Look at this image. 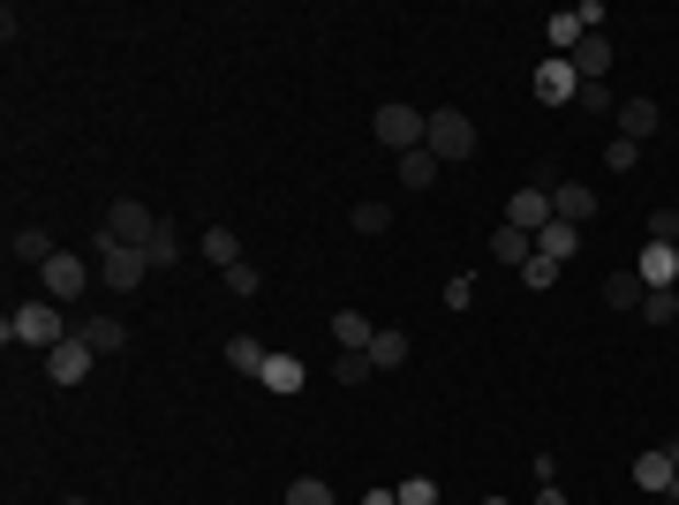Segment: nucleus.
Wrapping results in <instances>:
<instances>
[{
    "label": "nucleus",
    "instance_id": "39448f33",
    "mask_svg": "<svg viewBox=\"0 0 679 505\" xmlns=\"http://www.w3.org/2000/svg\"><path fill=\"white\" fill-rule=\"evenodd\" d=\"M378 144L401 159V151H423V136H430V114H415V106H378Z\"/></svg>",
    "mask_w": 679,
    "mask_h": 505
},
{
    "label": "nucleus",
    "instance_id": "f8f14e48",
    "mask_svg": "<svg viewBox=\"0 0 679 505\" xmlns=\"http://www.w3.org/2000/svg\"><path fill=\"white\" fill-rule=\"evenodd\" d=\"M634 272H642V287H679V250L672 242H642Z\"/></svg>",
    "mask_w": 679,
    "mask_h": 505
},
{
    "label": "nucleus",
    "instance_id": "a18cd8bd",
    "mask_svg": "<svg viewBox=\"0 0 679 505\" xmlns=\"http://www.w3.org/2000/svg\"><path fill=\"white\" fill-rule=\"evenodd\" d=\"M483 505H506V498H483Z\"/></svg>",
    "mask_w": 679,
    "mask_h": 505
},
{
    "label": "nucleus",
    "instance_id": "c9c22d12",
    "mask_svg": "<svg viewBox=\"0 0 679 505\" xmlns=\"http://www.w3.org/2000/svg\"><path fill=\"white\" fill-rule=\"evenodd\" d=\"M393 498H401V505H438V483H430V475H407Z\"/></svg>",
    "mask_w": 679,
    "mask_h": 505
},
{
    "label": "nucleus",
    "instance_id": "2f4dec72",
    "mask_svg": "<svg viewBox=\"0 0 679 505\" xmlns=\"http://www.w3.org/2000/svg\"><path fill=\"white\" fill-rule=\"evenodd\" d=\"M679 317V287H649V302H642V324H672Z\"/></svg>",
    "mask_w": 679,
    "mask_h": 505
},
{
    "label": "nucleus",
    "instance_id": "7ed1b4c3",
    "mask_svg": "<svg viewBox=\"0 0 679 505\" xmlns=\"http://www.w3.org/2000/svg\"><path fill=\"white\" fill-rule=\"evenodd\" d=\"M91 256H99V279H106L114 295H136V287L151 279V256L122 250V242H106V234H91Z\"/></svg>",
    "mask_w": 679,
    "mask_h": 505
},
{
    "label": "nucleus",
    "instance_id": "37998d69",
    "mask_svg": "<svg viewBox=\"0 0 679 505\" xmlns=\"http://www.w3.org/2000/svg\"><path fill=\"white\" fill-rule=\"evenodd\" d=\"M665 452H672V468H679V438H672V445H665Z\"/></svg>",
    "mask_w": 679,
    "mask_h": 505
},
{
    "label": "nucleus",
    "instance_id": "a19ab883",
    "mask_svg": "<svg viewBox=\"0 0 679 505\" xmlns=\"http://www.w3.org/2000/svg\"><path fill=\"white\" fill-rule=\"evenodd\" d=\"M362 505H401V498H393V491H370V498H362Z\"/></svg>",
    "mask_w": 679,
    "mask_h": 505
},
{
    "label": "nucleus",
    "instance_id": "79ce46f5",
    "mask_svg": "<svg viewBox=\"0 0 679 505\" xmlns=\"http://www.w3.org/2000/svg\"><path fill=\"white\" fill-rule=\"evenodd\" d=\"M665 498H672V505H679V475H672V491H665Z\"/></svg>",
    "mask_w": 679,
    "mask_h": 505
},
{
    "label": "nucleus",
    "instance_id": "b1692460",
    "mask_svg": "<svg viewBox=\"0 0 679 505\" xmlns=\"http://www.w3.org/2000/svg\"><path fill=\"white\" fill-rule=\"evenodd\" d=\"M574 250H582V227H566V219H551L537 234V256H551V264H566Z\"/></svg>",
    "mask_w": 679,
    "mask_h": 505
},
{
    "label": "nucleus",
    "instance_id": "a878e982",
    "mask_svg": "<svg viewBox=\"0 0 679 505\" xmlns=\"http://www.w3.org/2000/svg\"><path fill=\"white\" fill-rule=\"evenodd\" d=\"M151 272H166V264H182V227H174V219H159V234H151Z\"/></svg>",
    "mask_w": 679,
    "mask_h": 505
},
{
    "label": "nucleus",
    "instance_id": "4468645a",
    "mask_svg": "<svg viewBox=\"0 0 679 505\" xmlns=\"http://www.w3.org/2000/svg\"><path fill=\"white\" fill-rule=\"evenodd\" d=\"M657 122H665V106H657V99H619V136H626V144L657 136Z\"/></svg>",
    "mask_w": 679,
    "mask_h": 505
},
{
    "label": "nucleus",
    "instance_id": "1a4fd4ad",
    "mask_svg": "<svg viewBox=\"0 0 679 505\" xmlns=\"http://www.w3.org/2000/svg\"><path fill=\"white\" fill-rule=\"evenodd\" d=\"M91 363H99V355H91V340H83V332H68L61 347L46 355V378H54V385H83V378H91Z\"/></svg>",
    "mask_w": 679,
    "mask_h": 505
},
{
    "label": "nucleus",
    "instance_id": "cd10ccee",
    "mask_svg": "<svg viewBox=\"0 0 679 505\" xmlns=\"http://www.w3.org/2000/svg\"><path fill=\"white\" fill-rule=\"evenodd\" d=\"M219 279H227V295H242V302H257V295H265V272H257V264H227Z\"/></svg>",
    "mask_w": 679,
    "mask_h": 505
},
{
    "label": "nucleus",
    "instance_id": "ddd939ff",
    "mask_svg": "<svg viewBox=\"0 0 679 505\" xmlns=\"http://www.w3.org/2000/svg\"><path fill=\"white\" fill-rule=\"evenodd\" d=\"M272 392V400H295V392H302V385H310V363H302V355H272L265 363V378H257Z\"/></svg>",
    "mask_w": 679,
    "mask_h": 505
},
{
    "label": "nucleus",
    "instance_id": "58836bf2",
    "mask_svg": "<svg viewBox=\"0 0 679 505\" xmlns=\"http://www.w3.org/2000/svg\"><path fill=\"white\" fill-rule=\"evenodd\" d=\"M574 15H582V31H605V23H611V8H605V0H582Z\"/></svg>",
    "mask_w": 679,
    "mask_h": 505
},
{
    "label": "nucleus",
    "instance_id": "f257e3e1",
    "mask_svg": "<svg viewBox=\"0 0 679 505\" xmlns=\"http://www.w3.org/2000/svg\"><path fill=\"white\" fill-rule=\"evenodd\" d=\"M68 340V324H61V302H23V310L0 324V347H61Z\"/></svg>",
    "mask_w": 679,
    "mask_h": 505
},
{
    "label": "nucleus",
    "instance_id": "f3484780",
    "mask_svg": "<svg viewBox=\"0 0 679 505\" xmlns=\"http://www.w3.org/2000/svg\"><path fill=\"white\" fill-rule=\"evenodd\" d=\"M672 452H665V445H649V452H642V460H634V491H657V498H665V491H672Z\"/></svg>",
    "mask_w": 679,
    "mask_h": 505
},
{
    "label": "nucleus",
    "instance_id": "c756f323",
    "mask_svg": "<svg viewBox=\"0 0 679 505\" xmlns=\"http://www.w3.org/2000/svg\"><path fill=\"white\" fill-rule=\"evenodd\" d=\"M287 505H333V483L325 475H295L287 483Z\"/></svg>",
    "mask_w": 679,
    "mask_h": 505
},
{
    "label": "nucleus",
    "instance_id": "6e6552de",
    "mask_svg": "<svg viewBox=\"0 0 679 505\" xmlns=\"http://www.w3.org/2000/svg\"><path fill=\"white\" fill-rule=\"evenodd\" d=\"M529 83H537L543 106H574V99H582V76H574V61H566V54H551V61H543Z\"/></svg>",
    "mask_w": 679,
    "mask_h": 505
},
{
    "label": "nucleus",
    "instance_id": "ea45409f",
    "mask_svg": "<svg viewBox=\"0 0 679 505\" xmlns=\"http://www.w3.org/2000/svg\"><path fill=\"white\" fill-rule=\"evenodd\" d=\"M537 505H566V491L559 483H537Z\"/></svg>",
    "mask_w": 679,
    "mask_h": 505
},
{
    "label": "nucleus",
    "instance_id": "a211bd4d",
    "mask_svg": "<svg viewBox=\"0 0 679 505\" xmlns=\"http://www.w3.org/2000/svg\"><path fill=\"white\" fill-rule=\"evenodd\" d=\"M333 340H340V355H362V347L378 340V324L362 310H333Z\"/></svg>",
    "mask_w": 679,
    "mask_h": 505
},
{
    "label": "nucleus",
    "instance_id": "473e14b6",
    "mask_svg": "<svg viewBox=\"0 0 679 505\" xmlns=\"http://www.w3.org/2000/svg\"><path fill=\"white\" fill-rule=\"evenodd\" d=\"M642 234H649V242H672V250H679V211H672V204H657V211L642 219Z\"/></svg>",
    "mask_w": 679,
    "mask_h": 505
},
{
    "label": "nucleus",
    "instance_id": "dca6fc26",
    "mask_svg": "<svg viewBox=\"0 0 679 505\" xmlns=\"http://www.w3.org/2000/svg\"><path fill=\"white\" fill-rule=\"evenodd\" d=\"M76 332L91 340V355H129V324L122 317H83Z\"/></svg>",
    "mask_w": 679,
    "mask_h": 505
},
{
    "label": "nucleus",
    "instance_id": "c03bdc74",
    "mask_svg": "<svg viewBox=\"0 0 679 505\" xmlns=\"http://www.w3.org/2000/svg\"><path fill=\"white\" fill-rule=\"evenodd\" d=\"M61 505H91V498H61Z\"/></svg>",
    "mask_w": 679,
    "mask_h": 505
},
{
    "label": "nucleus",
    "instance_id": "423d86ee",
    "mask_svg": "<svg viewBox=\"0 0 679 505\" xmlns=\"http://www.w3.org/2000/svg\"><path fill=\"white\" fill-rule=\"evenodd\" d=\"M38 279H46V302H76V295L91 287V264H76L68 250H54L46 264H38Z\"/></svg>",
    "mask_w": 679,
    "mask_h": 505
},
{
    "label": "nucleus",
    "instance_id": "bb28decb",
    "mask_svg": "<svg viewBox=\"0 0 679 505\" xmlns=\"http://www.w3.org/2000/svg\"><path fill=\"white\" fill-rule=\"evenodd\" d=\"M543 31H551V54H574V46H582V38H589V31H582V15H574V8H566V15H551V23H543Z\"/></svg>",
    "mask_w": 679,
    "mask_h": 505
},
{
    "label": "nucleus",
    "instance_id": "9b49d317",
    "mask_svg": "<svg viewBox=\"0 0 679 505\" xmlns=\"http://www.w3.org/2000/svg\"><path fill=\"white\" fill-rule=\"evenodd\" d=\"M551 219L589 227V219H597V190H589V182H559V190H551Z\"/></svg>",
    "mask_w": 679,
    "mask_h": 505
},
{
    "label": "nucleus",
    "instance_id": "aec40b11",
    "mask_svg": "<svg viewBox=\"0 0 679 505\" xmlns=\"http://www.w3.org/2000/svg\"><path fill=\"white\" fill-rule=\"evenodd\" d=\"M393 174H401V190H430L438 182V151H401Z\"/></svg>",
    "mask_w": 679,
    "mask_h": 505
},
{
    "label": "nucleus",
    "instance_id": "20e7f679",
    "mask_svg": "<svg viewBox=\"0 0 679 505\" xmlns=\"http://www.w3.org/2000/svg\"><path fill=\"white\" fill-rule=\"evenodd\" d=\"M99 234H106V242H122V250H151V234H159V211H151V204H136V196H122V204H106Z\"/></svg>",
    "mask_w": 679,
    "mask_h": 505
},
{
    "label": "nucleus",
    "instance_id": "2eb2a0df",
    "mask_svg": "<svg viewBox=\"0 0 679 505\" xmlns=\"http://www.w3.org/2000/svg\"><path fill=\"white\" fill-rule=\"evenodd\" d=\"M605 302H611L619 317H642V302H649V287H642V272H626V264H619V272L605 279Z\"/></svg>",
    "mask_w": 679,
    "mask_h": 505
},
{
    "label": "nucleus",
    "instance_id": "9d476101",
    "mask_svg": "<svg viewBox=\"0 0 679 505\" xmlns=\"http://www.w3.org/2000/svg\"><path fill=\"white\" fill-rule=\"evenodd\" d=\"M506 227H521V234H543V227H551V190L521 182V190L506 196Z\"/></svg>",
    "mask_w": 679,
    "mask_h": 505
},
{
    "label": "nucleus",
    "instance_id": "412c9836",
    "mask_svg": "<svg viewBox=\"0 0 679 505\" xmlns=\"http://www.w3.org/2000/svg\"><path fill=\"white\" fill-rule=\"evenodd\" d=\"M8 256H15V264H46V256H54V234H46V227H15V234H8Z\"/></svg>",
    "mask_w": 679,
    "mask_h": 505
},
{
    "label": "nucleus",
    "instance_id": "c85d7f7f",
    "mask_svg": "<svg viewBox=\"0 0 679 505\" xmlns=\"http://www.w3.org/2000/svg\"><path fill=\"white\" fill-rule=\"evenodd\" d=\"M370 378H378L370 347H362V355H333V385H370Z\"/></svg>",
    "mask_w": 679,
    "mask_h": 505
},
{
    "label": "nucleus",
    "instance_id": "393cba45",
    "mask_svg": "<svg viewBox=\"0 0 679 505\" xmlns=\"http://www.w3.org/2000/svg\"><path fill=\"white\" fill-rule=\"evenodd\" d=\"M227 363H234V370H242V378H265L272 347H257V340H250V332H234V340H227Z\"/></svg>",
    "mask_w": 679,
    "mask_h": 505
},
{
    "label": "nucleus",
    "instance_id": "f03ea898",
    "mask_svg": "<svg viewBox=\"0 0 679 505\" xmlns=\"http://www.w3.org/2000/svg\"><path fill=\"white\" fill-rule=\"evenodd\" d=\"M423 151H438V167L475 159V122L461 114V106H438V114H430V136H423Z\"/></svg>",
    "mask_w": 679,
    "mask_h": 505
},
{
    "label": "nucleus",
    "instance_id": "7c9ffc66",
    "mask_svg": "<svg viewBox=\"0 0 679 505\" xmlns=\"http://www.w3.org/2000/svg\"><path fill=\"white\" fill-rule=\"evenodd\" d=\"M347 227H355V234H385V227H393V204H355Z\"/></svg>",
    "mask_w": 679,
    "mask_h": 505
},
{
    "label": "nucleus",
    "instance_id": "5701e85b",
    "mask_svg": "<svg viewBox=\"0 0 679 505\" xmlns=\"http://www.w3.org/2000/svg\"><path fill=\"white\" fill-rule=\"evenodd\" d=\"M197 250H204V264H219V272H227V264H242V242H234V227H204Z\"/></svg>",
    "mask_w": 679,
    "mask_h": 505
},
{
    "label": "nucleus",
    "instance_id": "4c0bfd02",
    "mask_svg": "<svg viewBox=\"0 0 679 505\" xmlns=\"http://www.w3.org/2000/svg\"><path fill=\"white\" fill-rule=\"evenodd\" d=\"M574 106H582V114H611V83H582Z\"/></svg>",
    "mask_w": 679,
    "mask_h": 505
},
{
    "label": "nucleus",
    "instance_id": "4be33fe9",
    "mask_svg": "<svg viewBox=\"0 0 679 505\" xmlns=\"http://www.w3.org/2000/svg\"><path fill=\"white\" fill-rule=\"evenodd\" d=\"M491 256H498V264H529V256H537V234H521V227H506V219H498V234H491Z\"/></svg>",
    "mask_w": 679,
    "mask_h": 505
},
{
    "label": "nucleus",
    "instance_id": "f704fd0d",
    "mask_svg": "<svg viewBox=\"0 0 679 505\" xmlns=\"http://www.w3.org/2000/svg\"><path fill=\"white\" fill-rule=\"evenodd\" d=\"M551 279H559V264H551V256H529V264H521V287H529V295H543Z\"/></svg>",
    "mask_w": 679,
    "mask_h": 505
},
{
    "label": "nucleus",
    "instance_id": "6ab92c4d",
    "mask_svg": "<svg viewBox=\"0 0 679 505\" xmlns=\"http://www.w3.org/2000/svg\"><path fill=\"white\" fill-rule=\"evenodd\" d=\"M407 355H415V340H407L401 324H378V340H370V363H378V370H401Z\"/></svg>",
    "mask_w": 679,
    "mask_h": 505
},
{
    "label": "nucleus",
    "instance_id": "e433bc0d",
    "mask_svg": "<svg viewBox=\"0 0 679 505\" xmlns=\"http://www.w3.org/2000/svg\"><path fill=\"white\" fill-rule=\"evenodd\" d=\"M475 302V279L469 272H453V279H446V310H469Z\"/></svg>",
    "mask_w": 679,
    "mask_h": 505
},
{
    "label": "nucleus",
    "instance_id": "0eeeda50",
    "mask_svg": "<svg viewBox=\"0 0 679 505\" xmlns=\"http://www.w3.org/2000/svg\"><path fill=\"white\" fill-rule=\"evenodd\" d=\"M566 61H574V76H582V83H611V68H619V46H611V31H589V38H582Z\"/></svg>",
    "mask_w": 679,
    "mask_h": 505
},
{
    "label": "nucleus",
    "instance_id": "72a5a7b5",
    "mask_svg": "<svg viewBox=\"0 0 679 505\" xmlns=\"http://www.w3.org/2000/svg\"><path fill=\"white\" fill-rule=\"evenodd\" d=\"M605 167H611V174H634V167H642V144H626V136L605 144Z\"/></svg>",
    "mask_w": 679,
    "mask_h": 505
}]
</instances>
